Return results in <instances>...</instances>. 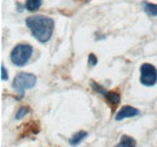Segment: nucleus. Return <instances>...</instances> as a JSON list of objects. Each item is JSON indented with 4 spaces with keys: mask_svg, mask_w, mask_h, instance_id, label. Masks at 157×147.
Returning <instances> with one entry per match:
<instances>
[{
    "mask_svg": "<svg viewBox=\"0 0 157 147\" xmlns=\"http://www.w3.org/2000/svg\"><path fill=\"white\" fill-rule=\"evenodd\" d=\"M87 135H88L87 131L80 130V131H78V133H75V134L68 140V142H69V145H71V146H78V145H80V142H81L83 139L87 138Z\"/></svg>",
    "mask_w": 157,
    "mask_h": 147,
    "instance_id": "nucleus-7",
    "label": "nucleus"
},
{
    "mask_svg": "<svg viewBox=\"0 0 157 147\" xmlns=\"http://www.w3.org/2000/svg\"><path fill=\"white\" fill-rule=\"evenodd\" d=\"M115 147H137V141L128 135H122L120 142Z\"/></svg>",
    "mask_w": 157,
    "mask_h": 147,
    "instance_id": "nucleus-8",
    "label": "nucleus"
},
{
    "mask_svg": "<svg viewBox=\"0 0 157 147\" xmlns=\"http://www.w3.org/2000/svg\"><path fill=\"white\" fill-rule=\"evenodd\" d=\"M144 11L145 13H147L151 17H156L157 16V5L152 2H144Z\"/></svg>",
    "mask_w": 157,
    "mask_h": 147,
    "instance_id": "nucleus-10",
    "label": "nucleus"
},
{
    "mask_svg": "<svg viewBox=\"0 0 157 147\" xmlns=\"http://www.w3.org/2000/svg\"><path fill=\"white\" fill-rule=\"evenodd\" d=\"M139 113H140V111L138 110L137 107H133L131 105H124L115 115V121H122V119H126V118L136 117Z\"/></svg>",
    "mask_w": 157,
    "mask_h": 147,
    "instance_id": "nucleus-6",
    "label": "nucleus"
},
{
    "mask_svg": "<svg viewBox=\"0 0 157 147\" xmlns=\"http://www.w3.org/2000/svg\"><path fill=\"white\" fill-rule=\"evenodd\" d=\"M33 55V46L29 43H18L10 53L11 63L16 66H24Z\"/></svg>",
    "mask_w": 157,
    "mask_h": 147,
    "instance_id": "nucleus-2",
    "label": "nucleus"
},
{
    "mask_svg": "<svg viewBox=\"0 0 157 147\" xmlns=\"http://www.w3.org/2000/svg\"><path fill=\"white\" fill-rule=\"evenodd\" d=\"M35 85H36V76L30 73H18L12 81V87L20 94V98L23 96L27 89L34 88Z\"/></svg>",
    "mask_w": 157,
    "mask_h": 147,
    "instance_id": "nucleus-3",
    "label": "nucleus"
},
{
    "mask_svg": "<svg viewBox=\"0 0 157 147\" xmlns=\"http://www.w3.org/2000/svg\"><path fill=\"white\" fill-rule=\"evenodd\" d=\"M41 4H42V0H27L24 4V9H27L30 12H34L40 9Z\"/></svg>",
    "mask_w": 157,
    "mask_h": 147,
    "instance_id": "nucleus-9",
    "label": "nucleus"
},
{
    "mask_svg": "<svg viewBox=\"0 0 157 147\" xmlns=\"http://www.w3.org/2000/svg\"><path fill=\"white\" fill-rule=\"evenodd\" d=\"M28 113H29V107L28 106H21L17 111V113H16V119H22Z\"/></svg>",
    "mask_w": 157,
    "mask_h": 147,
    "instance_id": "nucleus-11",
    "label": "nucleus"
},
{
    "mask_svg": "<svg viewBox=\"0 0 157 147\" xmlns=\"http://www.w3.org/2000/svg\"><path fill=\"white\" fill-rule=\"evenodd\" d=\"M0 69H1V80H2V81H7V80H9V74L6 71V68L1 64Z\"/></svg>",
    "mask_w": 157,
    "mask_h": 147,
    "instance_id": "nucleus-13",
    "label": "nucleus"
},
{
    "mask_svg": "<svg viewBox=\"0 0 157 147\" xmlns=\"http://www.w3.org/2000/svg\"><path fill=\"white\" fill-rule=\"evenodd\" d=\"M98 64V58L96 57V55H93V53H91V55H88V66H96Z\"/></svg>",
    "mask_w": 157,
    "mask_h": 147,
    "instance_id": "nucleus-12",
    "label": "nucleus"
},
{
    "mask_svg": "<svg viewBox=\"0 0 157 147\" xmlns=\"http://www.w3.org/2000/svg\"><path fill=\"white\" fill-rule=\"evenodd\" d=\"M139 81L145 87H152L157 83V69L149 63H144L140 66Z\"/></svg>",
    "mask_w": 157,
    "mask_h": 147,
    "instance_id": "nucleus-4",
    "label": "nucleus"
},
{
    "mask_svg": "<svg viewBox=\"0 0 157 147\" xmlns=\"http://www.w3.org/2000/svg\"><path fill=\"white\" fill-rule=\"evenodd\" d=\"M91 87L93 91H96L97 93H99L100 95L104 96V99L106 100V103L114 109L115 106H117L121 101V96L117 92H113V91H106L105 88H103L100 85H98L94 81H91Z\"/></svg>",
    "mask_w": 157,
    "mask_h": 147,
    "instance_id": "nucleus-5",
    "label": "nucleus"
},
{
    "mask_svg": "<svg viewBox=\"0 0 157 147\" xmlns=\"http://www.w3.org/2000/svg\"><path fill=\"white\" fill-rule=\"evenodd\" d=\"M25 25L29 28L32 35L41 43L50 41L55 30V21L44 15L28 17L25 19Z\"/></svg>",
    "mask_w": 157,
    "mask_h": 147,
    "instance_id": "nucleus-1",
    "label": "nucleus"
}]
</instances>
